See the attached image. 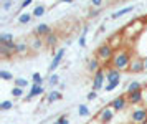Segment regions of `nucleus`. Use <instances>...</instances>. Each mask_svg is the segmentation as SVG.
Listing matches in <instances>:
<instances>
[{
	"label": "nucleus",
	"instance_id": "nucleus-1",
	"mask_svg": "<svg viewBox=\"0 0 147 124\" xmlns=\"http://www.w3.org/2000/svg\"><path fill=\"white\" fill-rule=\"evenodd\" d=\"M131 60H132V55L129 51V48L126 46H122L119 50H116L114 51V56L111 60V63H109V68H114V70H117V71H129V65H131Z\"/></svg>",
	"mask_w": 147,
	"mask_h": 124
},
{
	"label": "nucleus",
	"instance_id": "nucleus-2",
	"mask_svg": "<svg viewBox=\"0 0 147 124\" xmlns=\"http://www.w3.org/2000/svg\"><path fill=\"white\" fill-rule=\"evenodd\" d=\"M146 25H147V23H146V20H144V18L132 20L129 25H126L124 28H122V35H124V38H126V40H136L140 33L144 32Z\"/></svg>",
	"mask_w": 147,
	"mask_h": 124
},
{
	"label": "nucleus",
	"instance_id": "nucleus-3",
	"mask_svg": "<svg viewBox=\"0 0 147 124\" xmlns=\"http://www.w3.org/2000/svg\"><path fill=\"white\" fill-rule=\"evenodd\" d=\"M94 56L99 60L101 63H111V60H113V56H114V48L106 41V43H102V45L98 46Z\"/></svg>",
	"mask_w": 147,
	"mask_h": 124
},
{
	"label": "nucleus",
	"instance_id": "nucleus-4",
	"mask_svg": "<svg viewBox=\"0 0 147 124\" xmlns=\"http://www.w3.org/2000/svg\"><path fill=\"white\" fill-rule=\"evenodd\" d=\"M134 124H147V108H136L131 114Z\"/></svg>",
	"mask_w": 147,
	"mask_h": 124
},
{
	"label": "nucleus",
	"instance_id": "nucleus-5",
	"mask_svg": "<svg viewBox=\"0 0 147 124\" xmlns=\"http://www.w3.org/2000/svg\"><path fill=\"white\" fill-rule=\"evenodd\" d=\"M104 81H106V70L101 68L98 73L93 75V91H99L101 88H104Z\"/></svg>",
	"mask_w": 147,
	"mask_h": 124
},
{
	"label": "nucleus",
	"instance_id": "nucleus-6",
	"mask_svg": "<svg viewBox=\"0 0 147 124\" xmlns=\"http://www.w3.org/2000/svg\"><path fill=\"white\" fill-rule=\"evenodd\" d=\"M114 114H116V109L109 104V106H106V108H102V109L98 112V116H96V118L99 119L102 124H106V123H109V121H113Z\"/></svg>",
	"mask_w": 147,
	"mask_h": 124
},
{
	"label": "nucleus",
	"instance_id": "nucleus-7",
	"mask_svg": "<svg viewBox=\"0 0 147 124\" xmlns=\"http://www.w3.org/2000/svg\"><path fill=\"white\" fill-rule=\"evenodd\" d=\"M129 71L131 73H142L144 71V58H140L137 55H134L129 65Z\"/></svg>",
	"mask_w": 147,
	"mask_h": 124
},
{
	"label": "nucleus",
	"instance_id": "nucleus-8",
	"mask_svg": "<svg viewBox=\"0 0 147 124\" xmlns=\"http://www.w3.org/2000/svg\"><path fill=\"white\" fill-rule=\"evenodd\" d=\"M124 40H126V38H124L122 32H121V33H114L113 37L107 40V43L113 46L114 51H116V50H119V48H122V46H124Z\"/></svg>",
	"mask_w": 147,
	"mask_h": 124
},
{
	"label": "nucleus",
	"instance_id": "nucleus-9",
	"mask_svg": "<svg viewBox=\"0 0 147 124\" xmlns=\"http://www.w3.org/2000/svg\"><path fill=\"white\" fill-rule=\"evenodd\" d=\"M50 33H51V26L48 25V23H40V25L35 26V37L43 38V37H48Z\"/></svg>",
	"mask_w": 147,
	"mask_h": 124
},
{
	"label": "nucleus",
	"instance_id": "nucleus-10",
	"mask_svg": "<svg viewBox=\"0 0 147 124\" xmlns=\"http://www.w3.org/2000/svg\"><path fill=\"white\" fill-rule=\"evenodd\" d=\"M127 96V101H129V104H144V93L142 91H137V93H132V94H126Z\"/></svg>",
	"mask_w": 147,
	"mask_h": 124
},
{
	"label": "nucleus",
	"instance_id": "nucleus-11",
	"mask_svg": "<svg viewBox=\"0 0 147 124\" xmlns=\"http://www.w3.org/2000/svg\"><path fill=\"white\" fill-rule=\"evenodd\" d=\"M28 45H30V50H32V51H40L47 43H45V40L40 38V37H32V40L28 41Z\"/></svg>",
	"mask_w": 147,
	"mask_h": 124
},
{
	"label": "nucleus",
	"instance_id": "nucleus-12",
	"mask_svg": "<svg viewBox=\"0 0 147 124\" xmlns=\"http://www.w3.org/2000/svg\"><path fill=\"white\" fill-rule=\"evenodd\" d=\"M63 55H65V48H60L58 51L55 53V58H53V61H51V65H50V68H48L51 75H53V71L56 70V68H58V65L61 63V60H63Z\"/></svg>",
	"mask_w": 147,
	"mask_h": 124
},
{
	"label": "nucleus",
	"instance_id": "nucleus-13",
	"mask_svg": "<svg viewBox=\"0 0 147 124\" xmlns=\"http://www.w3.org/2000/svg\"><path fill=\"white\" fill-rule=\"evenodd\" d=\"M127 104H129V101H127V96H126V94H122V96H119V98H116L113 103H111V106H113L116 111H122V109H124Z\"/></svg>",
	"mask_w": 147,
	"mask_h": 124
},
{
	"label": "nucleus",
	"instance_id": "nucleus-14",
	"mask_svg": "<svg viewBox=\"0 0 147 124\" xmlns=\"http://www.w3.org/2000/svg\"><path fill=\"white\" fill-rule=\"evenodd\" d=\"M106 81H107V83H116V81H121V71L114 70V68H107V70H106Z\"/></svg>",
	"mask_w": 147,
	"mask_h": 124
},
{
	"label": "nucleus",
	"instance_id": "nucleus-15",
	"mask_svg": "<svg viewBox=\"0 0 147 124\" xmlns=\"http://www.w3.org/2000/svg\"><path fill=\"white\" fill-rule=\"evenodd\" d=\"M101 68H102V66H101V61L96 58V56H94V58H91L89 61H88V71H91L93 75H94V73H98Z\"/></svg>",
	"mask_w": 147,
	"mask_h": 124
},
{
	"label": "nucleus",
	"instance_id": "nucleus-16",
	"mask_svg": "<svg viewBox=\"0 0 147 124\" xmlns=\"http://www.w3.org/2000/svg\"><path fill=\"white\" fill-rule=\"evenodd\" d=\"M43 86H36V85H32V89H30V94H28L27 98H25V101H30V99L36 98V96H40V94H43Z\"/></svg>",
	"mask_w": 147,
	"mask_h": 124
},
{
	"label": "nucleus",
	"instance_id": "nucleus-17",
	"mask_svg": "<svg viewBox=\"0 0 147 124\" xmlns=\"http://www.w3.org/2000/svg\"><path fill=\"white\" fill-rule=\"evenodd\" d=\"M144 88L140 86L139 81H131L126 88V94H132V93H137V91H142Z\"/></svg>",
	"mask_w": 147,
	"mask_h": 124
},
{
	"label": "nucleus",
	"instance_id": "nucleus-18",
	"mask_svg": "<svg viewBox=\"0 0 147 124\" xmlns=\"http://www.w3.org/2000/svg\"><path fill=\"white\" fill-rule=\"evenodd\" d=\"M32 18H33V13L23 12V13H20V15H18L17 22H18L20 25H27V23H30V22H32Z\"/></svg>",
	"mask_w": 147,
	"mask_h": 124
},
{
	"label": "nucleus",
	"instance_id": "nucleus-19",
	"mask_svg": "<svg viewBox=\"0 0 147 124\" xmlns=\"http://www.w3.org/2000/svg\"><path fill=\"white\" fill-rule=\"evenodd\" d=\"M28 50H30V45H28V41H20V43H17L15 53H17V55H23V53H27Z\"/></svg>",
	"mask_w": 147,
	"mask_h": 124
},
{
	"label": "nucleus",
	"instance_id": "nucleus-20",
	"mask_svg": "<svg viewBox=\"0 0 147 124\" xmlns=\"http://www.w3.org/2000/svg\"><path fill=\"white\" fill-rule=\"evenodd\" d=\"M45 12H47V5H43V3H40V5H36L33 8V17H38V18H40V17H43V15H45Z\"/></svg>",
	"mask_w": 147,
	"mask_h": 124
},
{
	"label": "nucleus",
	"instance_id": "nucleus-21",
	"mask_svg": "<svg viewBox=\"0 0 147 124\" xmlns=\"http://www.w3.org/2000/svg\"><path fill=\"white\" fill-rule=\"evenodd\" d=\"M12 41H13V35L12 33H0V46L12 43Z\"/></svg>",
	"mask_w": 147,
	"mask_h": 124
},
{
	"label": "nucleus",
	"instance_id": "nucleus-22",
	"mask_svg": "<svg viewBox=\"0 0 147 124\" xmlns=\"http://www.w3.org/2000/svg\"><path fill=\"white\" fill-rule=\"evenodd\" d=\"M61 98H63V94L60 91H51L47 96V103H55V101H60Z\"/></svg>",
	"mask_w": 147,
	"mask_h": 124
},
{
	"label": "nucleus",
	"instance_id": "nucleus-23",
	"mask_svg": "<svg viewBox=\"0 0 147 124\" xmlns=\"http://www.w3.org/2000/svg\"><path fill=\"white\" fill-rule=\"evenodd\" d=\"M45 43H47L48 46H51V48H53V46L58 43V35H56V33H50L47 38H45Z\"/></svg>",
	"mask_w": 147,
	"mask_h": 124
},
{
	"label": "nucleus",
	"instance_id": "nucleus-24",
	"mask_svg": "<svg viewBox=\"0 0 147 124\" xmlns=\"http://www.w3.org/2000/svg\"><path fill=\"white\" fill-rule=\"evenodd\" d=\"M132 10H134V7H132V5L124 7V8H121V10H117L116 13H113V18H119V17H122V15H126V13L132 12Z\"/></svg>",
	"mask_w": 147,
	"mask_h": 124
},
{
	"label": "nucleus",
	"instance_id": "nucleus-25",
	"mask_svg": "<svg viewBox=\"0 0 147 124\" xmlns=\"http://www.w3.org/2000/svg\"><path fill=\"white\" fill-rule=\"evenodd\" d=\"M78 114H80L81 118H88L91 112H89V108H88L86 104H80V108H78Z\"/></svg>",
	"mask_w": 147,
	"mask_h": 124
},
{
	"label": "nucleus",
	"instance_id": "nucleus-26",
	"mask_svg": "<svg viewBox=\"0 0 147 124\" xmlns=\"http://www.w3.org/2000/svg\"><path fill=\"white\" fill-rule=\"evenodd\" d=\"M13 83H15V86H17V88H22V89H25V88L28 86V81L25 78H17Z\"/></svg>",
	"mask_w": 147,
	"mask_h": 124
},
{
	"label": "nucleus",
	"instance_id": "nucleus-27",
	"mask_svg": "<svg viewBox=\"0 0 147 124\" xmlns=\"http://www.w3.org/2000/svg\"><path fill=\"white\" fill-rule=\"evenodd\" d=\"M32 81H33V85L41 86V85H43V76H41L40 73H33V76H32Z\"/></svg>",
	"mask_w": 147,
	"mask_h": 124
},
{
	"label": "nucleus",
	"instance_id": "nucleus-28",
	"mask_svg": "<svg viewBox=\"0 0 147 124\" xmlns=\"http://www.w3.org/2000/svg\"><path fill=\"white\" fill-rule=\"evenodd\" d=\"M12 108H13V103L12 101H2L0 103V111H8Z\"/></svg>",
	"mask_w": 147,
	"mask_h": 124
},
{
	"label": "nucleus",
	"instance_id": "nucleus-29",
	"mask_svg": "<svg viewBox=\"0 0 147 124\" xmlns=\"http://www.w3.org/2000/svg\"><path fill=\"white\" fill-rule=\"evenodd\" d=\"M0 78L5 79V81H10V79H13V75L8 73V71H5V70H2V71H0Z\"/></svg>",
	"mask_w": 147,
	"mask_h": 124
},
{
	"label": "nucleus",
	"instance_id": "nucleus-30",
	"mask_svg": "<svg viewBox=\"0 0 147 124\" xmlns=\"http://www.w3.org/2000/svg\"><path fill=\"white\" fill-rule=\"evenodd\" d=\"M12 94H13V98H22V96H23V89L13 86V88H12Z\"/></svg>",
	"mask_w": 147,
	"mask_h": 124
},
{
	"label": "nucleus",
	"instance_id": "nucleus-31",
	"mask_svg": "<svg viewBox=\"0 0 147 124\" xmlns=\"http://www.w3.org/2000/svg\"><path fill=\"white\" fill-rule=\"evenodd\" d=\"M58 81H60V76H58V75H50V78H48V83H50V85L53 86V85H58Z\"/></svg>",
	"mask_w": 147,
	"mask_h": 124
},
{
	"label": "nucleus",
	"instance_id": "nucleus-32",
	"mask_svg": "<svg viewBox=\"0 0 147 124\" xmlns=\"http://www.w3.org/2000/svg\"><path fill=\"white\" fill-rule=\"evenodd\" d=\"M119 83H121V81H116V83H107V85L104 86V89H106V91H113V89H116V88L119 86Z\"/></svg>",
	"mask_w": 147,
	"mask_h": 124
},
{
	"label": "nucleus",
	"instance_id": "nucleus-33",
	"mask_svg": "<svg viewBox=\"0 0 147 124\" xmlns=\"http://www.w3.org/2000/svg\"><path fill=\"white\" fill-rule=\"evenodd\" d=\"M55 124H69V119H68V116L63 114V116H60V118L55 121Z\"/></svg>",
	"mask_w": 147,
	"mask_h": 124
},
{
	"label": "nucleus",
	"instance_id": "nucleus-34",
	"mask_svg": "<svg viewBox=\"0 0 147 124\" xmlns=\"http://www.w3.org/2000/svg\"><path fill=\"white\" fill-rule=\"evenodd\" d=\"M86 98H88V101H94V99L98 98V91H93V89H91V91L88 93Z\"/></svg>",
	"mask_w": 147,
	"mask_h": 124
},
{
	"label": "nucleus",
	"instance_id": "nucleus-35",
	"mask_svg": "<svg viewBox=\"0 0 147 124\" xmlns=\"http://www.w3.org/2000/svg\"><path fill=\"white\" fill-rule=\"evenodd\" d=\"M32 3H33V0H23L20 3V8H27V7H30Z\"/></svg>",
	"mask_w": 147,
	"mask_h": 124
},
{
	"label": "nucleus",
	"instance_id": "nucleus-36",
	"mask_svg": "<svg viewBox=\"0 0 147 124\" xmlns=\"http://www.w3.org/2000/svg\"><path fill=\"white\" fill-rule=\"evenodd\" d=\"M80 46L83 48V46H86V37L84 35H81L80 37Z\"/></svg>",
	"mask_w": 147,
	"mask_h": 124
},
{
	"label": "nucleus",
	"instance_id": "nucleus-37",
	"mask_svg": "<svg viewBox=\"0 0 147 124\" xmlns=\"http://www.w3.org/2000/svg\"><path fill=\"white\" fill-rule=\"evenodd\" d=\"M2 8H3V10H10V8H12V2H3Z\"/></svg>",
	"mask_w": 147,
	"mask_h": 124
},
{
	"label": "nucleus",
	"instance_id": "nucleus-38",
	"mask_svg": "<svg viewBox=\"0 0 147 124\" xmlns=\"http://www.w3.org/2000/svg\"><path fill=\"white\" fill-rule=\"evenodd\" d=\"M91 3H93V7H96V8H99V7L102 5V0H93Z\"/></svg>",
	"mask_w": 147,
	"mask_h": 124
},
{
	"label": "nucleus",
	"instance_id": "nucleus-39",
	"mask_svg": "<svg viewBox=\"0 0 147 124\" xmlns=\"http://www.w3.org/2000/svg\"><path fill=\"white\" fill-rule=\"evenodd\" d=\"M142 93H144V108H147V86L142 89Z\"/></svg>",
	"mask_w": 147,
	"mask_h": 124
},
{
	"label": "nucleus",
	"instance_id": "nucleus-40",
	"mask_svg": "<svg viewBox=\"0 0 147 124\" xmlns=\"http://www.w3.org/2000/svg\"><path fill=\"white\" fill-rule=\"evenodd\" d=\"M88 124H102V123H101V121H99L98 118H94V119H91V121H89Z\"/></svg>",
	"mask_w": 147,
	"mask_h": 124
},
{
	"label": "nucleus",
	"instance_id": "nucleus-41",
	"mask_svg": "<svg viewBox=\"0 0 147 124\" xmlns=\"http://www.w3.org/2000/svg\"><path fill=\"white\" fill-rule=\"evenodd\" d=\"M144 71H147V56L144 58Z\"/></svg>",
	"mask_w": 147,
	"mask_h": 124
},
{
	"label": "nucleus",
	"instance_id": "nucleus-42",
	"mask_svg": "<svg viewBox=\"0 0 147 124\" xmlns=\"http://www.w3.org/2000/svg\"><path fill=\"white\" fill-rule=\"evenodd\" d=\"M144 20H146V23H147V15H146V17H144Z\"/></svg>",
	"mask_w": 147,
	"mask_h": 124
}]
</instances>
